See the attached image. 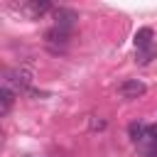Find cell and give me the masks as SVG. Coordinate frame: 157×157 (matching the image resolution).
Here are the masks:
<instances>
[{
    "instance_id": "1",
    "label": "cell",
    "mask_w": 157,
    "mask_h": 157,
    "mask_svg": "<svg viewBox=\"0 0 157 157\" xmlns=\"http://www.w3.org/2000/svg\"><path fill=\"white\" fill-rule=\"evenodd\" d=\"M32 78H34V74H32L29 66H15V69H10L5 74V83L2 86L12 88L15 93H22V91H27L32 86Z\"/></svg>"
},
{
    "instance_id": "2",
    "label": "cell",
    "mask_w": 157,
    "mask_h": 157,
    "mask_svg": "<svg viewBox=\"0 0 157 157\" xmlns=\"http://www.w3.org/2000/svg\"><path fill=\"white\" fill-rule=\"evenodd\" d=\"M10 7H12V10H17L20 15H25L27 20H39L44 12L54 10V7H52V2H47V0H27V2L10 5Z\"/></svg>"
},
{
    "instance_id": "3",
    "label": "cell",
    "mask_w": 157,
    "mask_h": 157,
    "mask_svg": "<svg viewBox=\"0 0 157 157\" xmlns=\"http://www.w3.org/2000/svg\"><path fill=\"white\" fill-rule=\"evenodd\" d=\"M137 152L142 157H155L157 155V125H147V132L142 142H137Z\"/></svg>"
},
{
    "instance_id": "4",
    "label": "cell",
    "mask_w": 157,
    "mask_h": 157,
    "mask_svg": "<svg viewBox=\"0 0 157 157\" xmlns=\"http://www.w3.org/2000/svg\"><path fill=\"white\" fill-rule=\"evenodd\" d=\"M71 32L74 29H64V27H49L47 32H44V39H47V44L49 47H66L69 44V39H71Z\"/></svg>"
},
{
    "instance_id": "5",
    "label": "cell",
    "mask_w": 157,
    "mask_h": 157,
    "mask_svg": "<svg viewBox=\"0 0 157 157\" xmlns=\"http://www.w3.org/2000/svg\"><path fill=\"white\" fill-rule=\"evenodd\" d=\"M145 91H147V86H145L142 81H137V78H128V81H123V83L118 86V93H120L123 98H128V101L140 98Z\"/></svg>"
},
{
    "instance_id": "6",
    "label": "cell",
    "mask_w": 157,
    "mask_h": 157,
    "mask_svg": "<svg viewBox=\"0 0 157 157\" xmlns=\"http://www.w3.org/2000/svg\"><path fill=\"white\" fill-rule=\"evenodd\" d=\"M52 15H54V25L56 27H64V29H74V25L78 20V15L74 10H69V7H54Z\"/></svg>"
},
{
    "instance_id": "7",
    "label": "cell",
    "mask_w": 157,
    "mask_h": 157,
    "mask_svg": "<svg viewBox=\"0 0 157 157\" xmlns=\"http://www.w3.org/2000/svg\"><path fill=\"white\" fill-rule=\"evenodd\" d=\"M135 49H147V47H152L155 44V32H152V27H140L137 32H135Z\"/></svg>"
},
{
    "instance_id": "8",
    "label": "cell",
    "mask_w": 157,
    "mask_h": 157,
    "mask_svg": "<svg viewBox=\"0 0 157 157\" xmlns=\"http://www.w3.org/2000/svg\"><path fill=\"white\" fill-rule=\"evenodd\" d=\"M145 132H147V125H142L140 120H132V123L128 125V135H130V140H132L135 145H137V142H142Z\"/></svg>"
},
{
    "instance_id": "9",
    "label": "cell",
    "mask_w": 157,
    "mask_h": 157,
    "mask_svg": "<svg viewBox=\"0 0 157 157\" xmlns=\"http://www.w3.org/2000/svg\"><path fill=\"white\" fill-rule=\"evenodd\" d=\"M12 101H15V91L7 88V86H2V88H0V113H2V115L12 108Z\"/></svg>"
},
{
    "instance_id": "10",
    "label": "cell",
    "mask_w": 157,
    "mask_h": 157,
    "mask_svg": "<svg viewBox=\"0 0 157 157\" xmlns=\"http://www.w3.org/2000/svg\"><path fill=\"white\" fill-rule=\"evenodd\" d=\"M155 56H157V44H152L147 49H135V61L137 64H150Z\"/></svg>"
},
{
    "instance_id": "11",
    "label": "cell",
    "mask_w": 157,
    "mask_h": 157,
    "mask_svg": "<svg viewBox=\"0 0 157 157\" xmlns=\"http://www.w3.org/2000/svg\"><path fill=\"white\" fill-rule=\"evenodd\" d=\"M91 128H93V130H103V128H105V120H93Z\"/></svg>"
}]
</instances>
